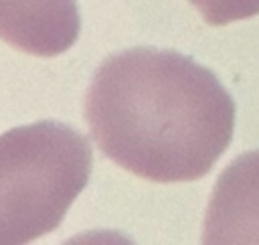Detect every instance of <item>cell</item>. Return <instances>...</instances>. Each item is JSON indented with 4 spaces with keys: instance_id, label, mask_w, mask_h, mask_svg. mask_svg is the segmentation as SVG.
<instances>
[{
    "instance_id": "obj_1",
    "label": "cell",
    "mask_w": 259,
    "mask_h": 245,
    "mask_svg": "<svg viewBox=\"0 0 259 245\" xmlns=\"http://www.w3.org/2000/svg\"><path fill=\"white\" fill-rule=\"evenodd\" d=\"M85 119L117 166L152 182H190L206 176L229 148L235 101L194 59L134 47L97 67Z\"/></svg>"
},
{
    "instance_id": "obj_5",
    "label": "cell",
    "mask_w": 259,
    "mask_h": 245,
    "mask_svg": "<svg viewBox=\"0 0 259 245\" xmlns=\"http://www.w3.org/2000/svg\"><path fill=\"white\" fill-rule=\"evenodd\" d=\"M200 16L212 24H229L259 14V0H190Z\"/></svg>"
},
{
    "instance_id": "obj_4",
    "label": "cell",
    "mask_w": 259,
    "mask_h": 245,
    "mask_svg": "<svg viewBox=\"0 0 259 245\" xmlns=\"http://www.w3.org/2000/svg\"><path fill=\"white\" fill-rule=\"evenodd\" d=\"M79 30L75 0H0V38L22 53L61 55L77 43Z\"/></svg>"
},
{
    "instance_id": "obj_3",
    "label": "cell",
    "mask_w": 259,
    "mask_h": 245,
    "mask_svg": "<svg viewBox=\"0 0 259 245\" xmlns=\"http://www.w3.org/2000/svg\"><path fill=\"white\" fill-rule=\"evenodd\" d=\"M204 243H259V150L241 154L219 176L202 229Z\"/></svg>"
},
{
    "instance_id": "obj_2",
    "label": "cell",
    "mask_w": 259,
    "mask_h": 245,
    "mask_svg": "<svg viewBox=\"0 0 259 245\" xmlns=\"http://www.w3.org/2000/svg\"><path fill=\"white\" fill-rule=\"evenodd\" d=\"M89 140L61 121L0 134V245L30 243L55 231L87 186Z\"/></svg>"
}]
</instances>
